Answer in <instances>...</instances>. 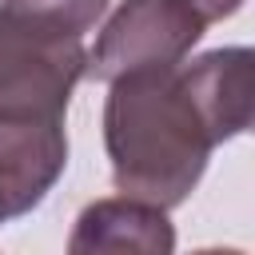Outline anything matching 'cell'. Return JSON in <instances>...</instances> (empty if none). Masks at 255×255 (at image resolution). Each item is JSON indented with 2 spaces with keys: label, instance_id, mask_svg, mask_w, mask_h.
<instances>
[{
  "label": "cell",
  "instance_id": "5b68a950",
  "mask_svg": "<svg viewBox=\"0 0 255 255\" xmlns=\"http://www.w3.org/2000/svg\"><path fill=\"white\" fill-rule=\"evenodd\" d=\"M171 251H175V227L163 215V207H151L131 195L88 203L68 239V255H171Z\"/></svg>",
  "mask_w": 255,
  "mask_h": 255
},
{
  "label": "cell",
  "instance_id": "6da1fadb",
  "mask_svg": "<svg viewBox=\"0 0 255 255\" xmlns=\"http://www.w3.org/2000/svg\"><path fill=\"white\" fill-rule=\"evenodd\" d=\"M104 143L112 155L116 187L167 211L183 203L199 183L215 135L175 64L112 80Z\"/></svg>",
  "mask_w": 255,
  "mask_h": 255
},
{
  "label": "cell",
  "instance_id": "277c9868",
  "mask_svg": "<svg viewBox=\"0 0 255 255\" xmlns=\"http://www.w3.org/2000/svg\"><path fill=\"white\" fill-rule=\"evenodd\" d=\"M68 163L64 124L0 120V223L32 211Z\"/></svg>",
  "mask_w": 255,
  "mask_h": 255
},
{
  "label": "cell",
  "instance_id": "ba28073f",
  "mask_svg": "<svg viewBox=\"0 0 255 255\" xmlns=\"http://www.w3.org/2000/svg\"><path fill=\"white\" fill-rule=\"evenodd\" d=\"M183 4H187V8H191L199 20H203V24H211V20H223V16H231V12H235L243 0H183Z\"/></svg>",
  "mask_w": 255,
  "mask_h": 255
},
{
  "label": "cell",
  "instance_id": "52a82bcc",
  "mask_svg": "<svg viewBox=\"0 0 255 255\" xmlns=\"http://www.w3.org/2000/svg\"><path fill=\"white\" fill-rule=\"evenodd\" d=\"M0 8L16 12V16H28L44 28H56L64 36H80L96 28V20L104 16L108 0H4Z\"/></svg>",
  "mask_w": 255,
  "mask_h": 255
},
{
  "label": "cell",
  "instance_id": "3957f363",
  "mask_svg": "<svg viewBox=\"0 0 255 255\" xmlns=\"http://www.w3.org/2000/svg\"><path fill=\"white\" fill-rule=\"evenodd\" d=\"M203 28L207 24L183 0H124L88 52L84 76L112 84L128 72L175 68L195 48Z\"/></svg>",
  "mask_w": 255,
  "mask_h": 255
},
{
  "label": "cell",
  "instance_id": "8992f818",
  "mask_svg": "<svg viewBox=\"0 0 255 255\" xmlns=\"http://www.w3.org/2000/svg\"><path fill=\"white\" fill-rule=\"evenodd\" d=\"M179 72L215 143L239 135L251 124V52L247 48H215L191 64H179Z\"/></svg>",
  "mask_w": 255,
  "mask_h": 255
},
{
  "label": "cell",
  "instance_id": "7a4b0ae2",
  "mask_svg": "<svg viewBox=\"0 0 255 255\" xmlns=\"http://www.w3.org/2000/svg\"><path fill=\"white\" fill-rule=\"evenodd\" d=\"M84 40L0 8V120L64 124L76 80L84 76Z\"/></svg>",
  "mask_w": 255,
  "mask_h": 255
},
{
  "label": "cell",
  "instance_id": "9c48e42d",
  "mask_svg": "<svg viewBox=\"0 0 255 255\" xmlns=\"http://www.w3.org/2000/svg\"><path fill=\"white\" fill-rule=\"evenodd\" d=\"M195 255H243V251H227V247H207V251H195Z\"/></svg>",
  "mask_w": 255,
  "mask_h": 255
}]
</instances>
